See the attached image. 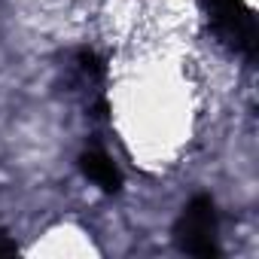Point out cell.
Here are the masks:
<instances>
[{"label":"cell","mask_w":259,"mask_h":259,"mask_svg":"<svg viewBox=\"0 0 259 259\" xmlns=\"http://www.w3.org/2000/svg\"><path fill=\"white\" fill-rule=\"evenodd\" d=\"M213 207L201 198V201H195L189 210H186V235L192 238V241H204V250H210V238H213V213H210Z\"/></svg>","instance_id":"cell-1"},{"label":"cell","mask_w":259,"mask_h":259,"mask_svg":"<svg viewBox=\"0 0 259 259\" xmlns=\"http://www.w3.org/2000/svg\"><path fill=\"white\" fill-rule=\"evenodd\" d=\"M85 171H89V177L95 180V183H101V186H113L116 183V168H113V162H107L104 156H89L85 159Z\"/></svg>","instance_id":"cell-2"}]
</instances>
